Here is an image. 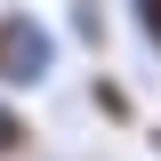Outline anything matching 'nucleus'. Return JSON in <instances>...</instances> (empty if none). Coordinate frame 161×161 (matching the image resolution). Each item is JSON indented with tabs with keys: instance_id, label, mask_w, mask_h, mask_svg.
Here are the masks:
<instances>
[{
	"instance_id": "f257e3e1",
	"label": "nucleus",
	"mask_w": 161,
	"mask_h": 161,
	"mask_svg": "<svg viewBox=\"0 0 161 161\" xmlns=\"http://www.w3.org/2000/svg\"><path fill=\"white\" fill-rule=\"evenodd\" d=\"M57 57H64V40L57 24L40 16V8H0V97H32V89H48L57 80Z\"/></svg>"
},
{
	"instance_id": "f03ea898",
	"label": "nucleus",
	"mask_w": 161,
	"mask_h": 161,
	"mask_svg": "<svg viewBox=\"0 0 161 161\" xmlns=\"http://www.w3.org/2000/svg\"><path fill=\"white\" fill-rule=\"evenodd\" d=\"M80 105H89V113H97L105 121V129H137V89H129V80H121V73H105V64H97V73H89V80H80Z\"/></svg>"
},
{
	"instance_id": "7ed1b4c3",
	"label": "nucleus",
	"mask_w": 161,
	"mask_h": 161,
	"mask_svg": "<svg viewBox=\"0 0 161 161\" xmlns=\"http://www.w3.org/2000/svg\"><path fill=\"white\" fill-rule=\"evenodd\" d=\"M64 32H73L89 57H105V48H113V16H105V0H64Z\"/></svg>"
},
{
	"instance_id": "20e7f679",
	"label": "nucleus",
	"mask_w": 161,
	"mask_h": 161,
	"mask_svg": "<svg viewBox=\"0 0 161 161\" xmlns=\"http://www.w3.org/2000/svg\"><path fill=\"white\" fill-rule=\"evenodd\" d=\"M32 153V113L24 97H0V161H24Z\"/></svg>"
},
{
	"instance_id": "39448f33",
	"label": "nucleus",
	"mask_w": 161,
	"mask_h": 161,
	"mask_svg": "<svg viewBox=\"0 0 161 161\" xmlns=\"http://www.w3.org/2000/svg\"><path fill=\"white\" fill-rule=\"evenodd\" d=\"M121 16H129V32L161 57V0H121Z\"/></svg>"
},
{
	"instance_id": "423d86ee",
	"label": "nucleus",
	"mask_w": 161,
	"mask_h": 161,
	"mask_svg": "<svg viewBox=\"0 0 161 161\" xmlns=\"http://www.w3.org/2000/svg\"><path fill=\"white\" fill-rule=\"evenodd\" d=\"M153 161H161V129H153Z\"/></svg>"
}]
</instances>
